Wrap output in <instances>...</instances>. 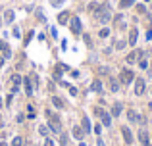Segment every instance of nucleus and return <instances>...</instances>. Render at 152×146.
I'll return each instance as SVG.
<instances>
[{
	"label": "nucleus",
	"mask_w": 152,
	"mask_h": 146,
	"mask_svg": "<svg viewBox=\"0 0 152 146\" xmlns=\"http://www.w3.org/2000/svg\"><path fill=\"white\" fill-rule=\"evenodd\" d=\"M23 144V139H21V137H16V139L12 140V146H21Z\"/></svg>",
	"instance_id": "obj_25"
},
{
	"label": "nucleus",
	"mask_w": 152,
	"mask_h": 146,
	"mask_svg": "<svg viewBox=\"0 0 152 146\" xmlns=\"http://www.w3.org/2000/svg\"><path fill=\"white\" fill-rule=\"evenodd\" d=\"M52 4H54V6H58V4H60V0H52Z\"/></svg>",
	"instance_id": "obj_37"
},
{
	"label": "nucleus",
	"mask_w": 152,
	"mask_h": 146,
	"mask_svg": "<svg viewBox=\"0 0 152 146\" xmlns=\"http://www.w3.org/2000/svg\"><path fill=\"white\" fill-rule=\"evenodd\" d=\"M110 90H112V92H118V90H120V83L116 81V79H110Z\"/></svg>",
	"instance_id": "obj_21"
},
{
	"label": "nucleus",
	"mask_w": 152,
	"mask_h": 146,
	"mask_svg": "<svg viewBox=\"0 0 152 146\" xmlns=\"http://www.w3.org/2000/svg\"><path fill=\"white\" fill-rule=\"evenodd\" d=\"M121 135H123L125 144H131V142H133V133H131V129H129V127H121Z\"/></svg>",
	"instance_id": "obj_7"
},
{
	"label": "nucleus",
	"mask_w": 152,
	"mask_h": 146,
	"mask_svg": "<svg viewBox=\"0 0 152 146\" xmlns=\"http://www.w3.org/2000/svg\"><path fill=\"white\" fill-rule=\"evenodd\" d=\"M39 133L43 135V137H46V135H48V127H46V125H41V127H39Z\"/></svg>",
	"instance_id": "obj_26"
},
{
	"label": "nucleus",
	"mask_w": 152,
	"mask_h": 146,
	"mask_svg": "<svg viewBox=\"0 0 152 146\" xmlns=\"http://www.w3.org/2000/svg\"><path fill=\"white\" fill-rule=\"evenodd\" d=\"M0 108H2V98H0Z\"/></svg>",
	"instance_id": "obj_39"
},
{
	"label": "nucleus",
	"mask_w": 152,
	"mask_h": 146,
	"mask_svg": "<svg viewBox=\"0 0 152 146\" xmlns=\"http://www.w3.org/2000/svg\"><path fill=\"white\" fill-rule=\"evenodd\" d=\"M79 146H87V144H85V142H83V140H81V142H79Z\"/></svg>",
	"instance_id": "obj_38"
},
{
	"label": "nucleus",
	"mask_w": 152,
	"mask_h": 146,
	"mask_svg": "<svg viewBox=\"0 0 152 146\" xmlns=\"http://www.w3.org/2000/svg\"><path fill=\"white\" fill-rule=\"evenodd\" d=\"M14 37H16V38H19V37H21V31H19V27H14Z\"/></svg>",
	"instance_id": "obj_29"
},
{
	"label": "nucleus",
	"mask_w": 152,
	"mask_h": 146,
	"mask_svg": "<svg viewBox=\"0 0 152 146\" xmlns=\"http://www.w3.org/2000/svg\"><path fill=\"white\" fill-rule=\"evenodd\" d=\"M139 67H141V69H146V67H148L146 60H141V62H139Z\"/></svg>",
	"instance_id": "obj_30"
},
{
	"label": "nucleus",
	"mask_w": 152,
	"mask_h": 146,
	"mask_svg": "<svg viewBox=\"0 0 152 146\" xmlns=\"http://www.w3.org/2000/svg\"><path fill=\"white\" fill-rule=\"evenodd\" d=\"M102 114H104V110H102V108H95V115H98V117H100Z\"/></svg>",
	"instance_id": "obj_32"
},
{
	"label": "nucleus",
	"mask_w": 152,
	"mask_h": 146,
	"mask_svg": "<svg viewBox=\"0 0 152 146\" xmlns=\"http://www.w3.org/2000/svg\"><path fill=\"white\" fill-rule=\"evenodd\" d=\"M45 146H54V142H52L50 139H46V142H45Z\"/></svg>",
	"instance_id": "obj_35"
},
{
	"label": "nucleus",
	"mask_w": 152,
	"mask_h": 146,
	"mask_svg": "<svg viewBox=\"0 0 152 146\" xmlns=\"http://www.w3.org/2000/svg\"><path fill=\"white\" fill-rule=\"evenodd\" d=\"M70 27H71V33H73V35H79V33H81V19L77 17H71V21H70Z\"/></svg>",
	"instance_id": "obj_4"
},
{
	"label": "nucleus",
	"mask_w": 152,
	"mask_h": 146,
	"mask_svg": "<svg viewBox=\"0 0 152 146\" xmlns=\"http://www.w3.org/2000/svg\"><path fill=\"white\" fill-rule=\"evenodd\" d=\"M81 127H83V131H85V133H91V121H89V117H87V115H83Z\"/></svg>",
	"instance_id": "obj_11"
},
{
	"label": "nucleus",
	"mask_w": 152,
	"mask_h": 146,
	"mask_svg": "<svg viewBox=\"0 0 152 146\" xmlns=\"http://www.w3.org/2000/svg\"><path fill=\"white\" fill-rule=\"evenodd\" d=\"M139 58H143V50H133L131 54H127V58H125V62L127 64H135Z\"/></svg>",
	"instance_id": "obj_6"
},
{
	"label": "nucleus",
	"mask_w": 152,
	"mask_h": 146,
	"mask_svg": "<svg viewBox=\"0 0 152 146\" xmlns=\"http://www.w3.org/2000/svg\"><path fill=\"white\" fill-rule=\"evenodd\" d=\"M100 119H102V125H104V127H110V125H112V117H110V114H106V112L100 115Z\"/></svg>",
	"instance_id": "obj_14"
},
{
	"label": "nucleus",
	"mask_w": 152,
	"mask_h": 146,
	"mask_svg": "<svg viewBox=\"0 0 152 146\" xmlns=\"http://www.w3.org/2000/svg\"><path fill=\"white\" fill-rule=\"evenodd\" d=\"M127 117H129V121H141V115L137 114V112H135V110H129V112H127Z\"/></svg>",
	"instance_id": "obj_17"
},
{
	"label": "nucleus",
	"mask_w": 152,
	"mask_h": 146,
	"mask_svg": "<svg viewBox=\"0 0 152 146\" xmlns=\"http://www.w3.org/2000/svg\"><path fill=\"white\" fill-rule=\"evenodd\" d=\"M31 38H33V31H29V33H27V37H25V46L29 44V40H31Z\"/></svg>",
	"instance_id": "obj_31"
},
{
	"label": "nucleus",
	"mask_w": 152,
	"mask_h": 146,
	"mask_svg": "<svg viewBox=\"0 0 152 146\" xmlns=\"http://www.w3.org/2000/svg\"><path fill=\"white\" fill-rule=\"evenodd\" d=\"M0 146H6V144H4V142H0Z\"/></svg>",
	"instance_id": "obj_40"
},
{
	"label": "nucleus",
	"mask_w": 152,
	"mask_h": 146,
	"mask_svg": "<svg viewBox=\"0 0 152 146\" xmlns=\"http://www.w3.org/2000/svg\"><path fill=\"white\" fill-rule=\"evenodd\" d=\"M108 35H110V29H108V27H102L100 33H98V37H100V38H106Z\"/></svg>",
	"instance_id": "obj_23"
},
{
	"label": "nucleus",
	"mask_w": 152,
	"mask_h": 146,
	"mask_svg": "<svg viewBox=\"0 0 152 146\" xmlns=\"http://www.w3.org/2000/svg\"><path fill=\"white\" fill-rule=\"evenodd\" d=\"M91 89L95 90V92H102V83L96 79V81H93V85H91Z\"/></svg>",
	"instance_id": "obj_20"
},
{
	"label": "nucleus",
	"mask_w": 152,
	"mask_h": 146,
	"mask_svg": "<svg viewBox=\"0 0 152 146\" xmlns=\"http://www.w3.org/2000/svg\"><path fill=\"white\" fill-rule=\"evenodd\" d=\"M139 140H141V144H148V133H146L145 129L139 131Z\"/></svg>",
	"instance_id": "obj_15"
},
{
	"label": "nucleus",
	"mask_w": 152,
	"mask_h": 146,
	"mask_svg": "<svg viewBox=\"0 0 152 146\" xmlns=\"http://www.w3.org/2000/svg\"><path fill=\"white\" fill-rule=\"evenodd\" d=\"M52 104H54L58 110H64V100H62V98H58V96H52Z\"/></svg>",
	"instance_id": "obj_19"
},
{
	"label": "nucleus",
	"mask_w": 152,
	"mask_h": 146,
	"mask_svg": "<svg viewBox=\"0 0 152 146\" xmlns=\"http://www.w3.org/2000/svg\"><path fill=\"white\" fill-rule=\"evenodd\" d=\"M135 4V0H121L120 2V8H123V10H125V8H131Z\"/></svg>",
	"instance_id": "obj_22"
},
{
	"label": "nucleus",
	"mask_w": 152,
	"mask_h": 146,
	"mask_svg": "<svg viewBox=\"0 0 152 146\" xmlns=\"http://www.w3.org/2000/svg\"><path fill=\"white\" fill-rule=\"evenodd\" d=\"M25 94L27 96L33 94V81H31V77H25Z\"/></svg>",
	"instance_id": "obj_12"
},
{
	"label": "nucleus",
	"mask_w": 152,
	"mask_h": 146,
	"mask_svg": "<svg viewBox=\"0 0 152 146\" xmlns=\"http://www.w3.org/2000/svg\"><path fill=\"white\" fill-rule=\"evenodd\" d=\"M116 48H118V50L125 48V40H116Z\"/></svg>",
	"instance_id": "obj_27"
},
{
	"label": "nucleus",
	"mask_w": 152,
	"mask_h": 146,
	"mask_svg": "<svg viewBox=\"0 0 152 146\" xmlns=\"http://www.w3.org/2000/svg\"><path fill=\"white\" fill-rule=\"evenodd\" d=\"M143 146H148V144H143Z\"/></svg>",
	"instance_id": "obj_41"
},
{
	"label": "nucleus",
	"mask_w": 152,
	"mask_h": 146,
	"mask_svg": "<svg viewBox=\"0 0 152 146\" xmlns=\"http://www.w3.org/2000/svg\"><path fill=\"white\" fill-rule=\"evenodd\" d=\"M98 6H100V4H96V2H91V4H89V12H95Z\"/></svg>",
	"instance_id": "obj_28"
},
{
	"label": "nucleus",
	"mask_w": 152,
	"mask_h": 146,
	"mask_svg": "<svg viewBox=\"0 0 152 146\" xmlns=\"http://www.w3.org/2000/svg\"><path fill=\"white\" fill-rule=\"evenodd\" d=\"M60 144L68 146V135H66V133H60Z\"/></svg>",
	"instance_id": "obj_24"
},
{
	"label": "nucleus",
	"mask_w": 152,
	"mask_h": 146,
	"mask_svg": "<svg viewBox=\"0 0 152 146\" xmlns=\"http://www.w3.org/2000/svg\"><path fill=\"white\" fill-rule=\"evenodd\" d=\"M0 50L4 52V58H10V56H12V50H10V46H8L4 40H0Z\"/></svg>",
	"instance_id": "obj_13"
},
{
	"label": "nucleus",
	"mask_w": 152,
	"mask_h": 146,
	"mask_svg": "<svg viewBox=\"0 0 152 146\" xmlns=\"http://www.w3.org/2000/svg\"><path fill=\"white\" fill-rule=\"evenodd\" d=\"M46 119H48V127H50L54 133H62V123H60V117H58L52 110H46Z\"/></svg>",
	"instance_id": "obj_2"
},
{
	"label": "nucleus",
	"mask_w": 152,
	"mask_h": 146,
	"mask_svg": "<svg viewBox=\"0 0 152 146\" xmlns=\"http://www.w3.org/2000/svg\"><path fill=\"white\" fill-rule=\"evenodd\" d=\"M93 13H95V19L100 21V23H108V21L112 19V12H110L108 6H98Z\"/></svg>",
	"instance_id": "obj_1"
},
{
	"label": "nucleus",
	"mask_w": 152,
	"mask_h": 146,
	"mask_svg": "<svg viewBox=\"0 0 152 146\" xmlns=\"http://www.w3.org/2000/svg\"><path fill=\"white\" fill-rule=\"evenodd\" d=\"M137 12H139V13H145V12H146V8L141 4V6H137Z\"/></svg>",
	"instance_id": "obj_33"
},
{
	"label": "nucleus",
	"mask_w": 152,
	"mask_h": 146,
	"mask_svg": "<svg viewBox=\"0 0 152 146\" xmlns=\"http://www.w3.org/2000/svg\"><path fill=\"white\" fill-rule=\"evenodd\" d=\"M70 94H71V96L77 94V89H75V87H70Z\"/></svg>",
	"instance_id": "obj_34"
},
{
	"label": "nucleus",
	"mask_w": 152,
	"mask_h": 146,
	"mask_svg": "<svg viewBox=\"0 0 152 146\" xmlns=\"http://www.w3.org/2000/svg\"><path fill=\"white\" fill-rule=\"evenodd\" d=\"M137 37H139V31H137V29H131V31H129V44L131 46H135L137 44Z\"/></svg>",
	"instance_id": "obj_9"
},
{
	"label": "nucleus",
	"mask_w": 152,
	"mask_h": 146,
	"mask_svg": "<svg viewBox=\"0 0 152 146\" xmlns=\"http://www.w3.org/2000/svg\"><path fill=\"white\" fill-rule=\"evenodd\" d=\"M121 110H123V106H121L120 102H116L114 106H112V115H114V117H118V115L121 114Z\"/></svg>",
	"instance_id": "obj_16"
},
{
	"label": "nucleus",
	"mask_w": 152,
	"mask_h": 146,
	"mask_svg": "<svg viewBox=\"0 0 152 146\" xmlns=\"http://www.w3.org/2000/svg\"><path fill=\"white\" fill-rule=\"evenodd\" d=\"M71 133H73V137H75L77 140H81L83 137H85V131H83V127H79V125H75V127L71 129Z\"/></svg>",
	"instance_id": "obj_8"
},
{
	"label": "nucleus",
	"mask_w": 152,
	"mask_h": 146,
	"mask_svg": "<svg viewBox=\"0 0 152 146\" xmlns=\"http://www.w3.org/2000/svg\"><path fill=\"white\" fill-rule=\"evenodd\" d=\"M145 89H146L145 79H137V81H135V94H137V96L145 94Z\"/></svg>",
	"instance_id": "obj_5"
},
{
	"label": "nucleus",
	"mask_w": 152,
	"mask_h": 146,
	"mask_svg": "<svg viewBox=\"0 0 152 146\" xmlns=\"http://www.w3.org/2000/svg\"><path fill=\"white\" fill-rule=\"evenodd\" d=\"M4 62H6V58H0V67L4 65Z\"/></svg>",
	"instance_id": "obj_36"
},
{
	"label": "nucleus",
	"mask_w": 152,
	"mask_h": 146,
	"mask_svg": "<svg viewBox=\"0 0 152 146\" xmlns=\"http://www.w3.org/2000/svg\"><path fill=\"white\" fill-rule=\"evenodd\" d=\"M68 21H70V12H62L58 15V23H60V25H66Z\"/></svg>",
	"instance_id": "obj_10"
},
{
	"label": "nucleus",
	"mask_w": 152,
	"mask_h": 146,
	"mask_svg": "<svg viewBox=\"0 0 152 146\" xmlns=\"http://www.w3.org/2000/svg\"><path fill=\"white\" fill-rule=\"evenodd\" d=\"M14 15H16V13H14V10H6V12H4V21H6V23H12V21H14Z\"/></svg>",
	"instance_id": "obj_18"
},
{
	"label": "nucleus",
	"mask_w": 152,
	"mask_h": 146,
	"mask_svg": "<svg viewBox=\"0 0 152 146\" xmlns=\"http://www.w3.org/2000/svg\"><path fill=\"white\" fill-rule=\"evenodd\" d=\"M133 79H135V75H133V71H131V69H121V73H120V83L129 85Z\"/></svg>",
	"instance_id": "obj_3"
}]
</instances>
